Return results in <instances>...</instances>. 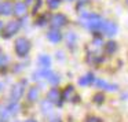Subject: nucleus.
I'll return each instance as SVG.
<instances>
[{
	"label": "nucleus",
	"mask_w": 128,
	"mask_h": 122,
	"mask_svg": "<svg viewBox=\"0 0 128 122\" xmlns=\"http://www.w3.org/2000/svg\"><path fill=\"white\" fill-rule=\"evenodd\" d=\"M105 21L96 14H88V12H83L81 14V23L87 26V28L92 29V30H98L102 28Z\"/></svg>",
	"instance_id": "f257e3e1"
},
{
	"label": "nucleus",
	"mask_w": 128,
	"mask_h": 122,
	"mask_svg": "<svg viewBox=\"0 0 128 122\" xmlns=\"http://www.w3.org/2000/svg\"><path fill=\"white\" fill-rule=\"evenodd\" d=\"M30 51V43L26 39H18L15 41V52L18 56H26L28 52Z\"/></svg>",
	"instance_id": "f03ea898"
},
{
	"label": "nucleus",
	"mask_w": 128,
	"mask_h": 122,
	"mask_svg": "<svg viewBox=\"0 0 128 122\" xmlns=\"http://www.w3.org/2000/svg\"><path fill=\"white\" fill-rule=\"evenodd\" d=\"M100 30L103 32V34L110 37V36H114V34L117 33V26H116V23H113L112 21H105L102 28H100Z\"/></svg>",
	"instance_id": "7ed1b4c3"
},
{
	"label": "nucleus",
	"mask_w": 128,
	"mask_h": 122,
	"mask_svg": "<svg viewBox=\"0 0 128 122\" xmlns=\"http://www.w3.org/2000/svg\"><path fill=\"white\" fill-rule=\"evenodd\" d=\"M21 23L18 21H11V22L7 23V26L4 28V37H11L12 34H15L20 29Z\"/></svg>",
	"instance_id": "20e7f679"
},
{
	"label": "nucleus",
	"mask_w": 128,
	"mask_h": 122,
	"mask_svg": "<svg viewBox=\"0 0 128 122\" xmlns=\"http://www.w3.org/2000/svg\"><path fill=\"white\" fill-rule=\"evenodd\" d=\"M24 84H25V81H21L20 84H15V85L12 86V89H11L12 102H17V100L21 99V96H22V93H24V86H22Z\"/></svg>",
	"instance_id": "39448f33"
},
{
	"label": "nucleus",
	"mask_w": 128,
	"mask_h": 122,
	"mask_svg": "<svg viewBox=\"0 0 128 122\" xmlns=\"http://www.w3.org/2000/svg\"><path fill=\"white\" fill-rule=\"evenodd\" d=\"M66 17H65L64 14H55L52 18H51V25L54 26V28H62V26L66 25Z\"/></svg>",
	"instance_id": "423d86ee"
},
{
	"label": "nucleus",
	"mask_w": 128,
	"mask_h": 122,
	"mask_svg": "<svg viewBox=\"0 0 128 122\" xmlns=\"http://www.w3.org/2000/svg\"><path fill=\"white\" fill-rule=\"evenodd\" d=\"M11 12H14V6L8 1L0 3V15H10Z\"/></svg>",
	"instance_id": "0eeeda50"
},
{
	"label": "nucleus",
	"mask_w": 128,
	"mask_h": 122,
	"mask_svg": "<svg viewBox=\"0 0 128 122\" xmlns=\"http://www.w3.org/2000/svg\"><path fill=\"white\" fill-rule=\"evenodd\" d=\"M47 39L50 40L51 43H59L62 39V34L59 30H56V29H54V30H50L47 33Z\"/></svg>",
	"instance_id": "6e6552de"
},
{
	"label": "nucleus",
	"mask_w": 128,
	"mask_h": 122,
	"mask_svg": "<svg viewBox=\"0 0 128 122\" xmlns=\"http://www.w3.org/2000/svg\"><path fill=\"white\" fill-rule=\"evenodd\" d=\"M95 84L98 85V88H102V89H106V91H116L117 86L116 85H112V84H108L106 81L103 80H96Z\"/></svg>",
	"instance_id": "1a4fd4ad"
},
{
	"label": "nucleus",
	"mask_w": 128,
	"mask_h": 122,
	"mask_svg": "<svg viewBox=\"0 0 128 122\" xmlns=\"http://www.w3.org/2000/svg\"><path fill=\"white\" fill-rule=\"evenodd\" d=\"M26 12V4L25 3H17L14 6V14L17 17H22Z\"/></svg>",
	"instance_id": "9d476101"
},
{
	"label": "nucleus",
	"mask_w": 128,
	"mask_h": 122,
	"mask_svg": "<svg viewBox=\"0 0 128 122\" xmlns=\"http://www.w3.org/2000/svg\"><path fill=\"white\" fill-rule=\"evenodd\" d=\"M94 74H87V75H84V77H81V78H78V84L80 85H83V86H86V85H90L91 82H94Z\"/></svg>",
	"instance_id": "9b49d317"
},
{
	"label": "nucleus",
	"mask_w": 128,
	"mask_h": 122,
	"mask_svg": "<svg viewBox=\"0 0 128 122\" xmlns=\"http://www.w3.org/2000/svg\"><path fill=\"white\" fill-rule=\"evenodd\" d=\"M59 96H61V93H59V91L56 88H52L48 92V100H50V102H58Z\"/></svg>",
	"instance_id": "f8f14e48"
},
{
	"label": "nucleus",
	"mask_w": 128,
	"mask_h": 122,
	"mask_svg": "<svg viewBox=\"0 0 128 122\" xmlns=\"http://www.w3.org/2000/svg\"><path fill=\"white\" fill-rule=\"evenodd\" d=\"M74 95V88L73 86H68L66 89L64 91V93H62V97H64L65 100H72V96Z\"/></svg>",
	"instance_id": "ddd939ff"
},
{
	"label": "nucleus",
	"mask_w": 128,
	"mask_h": 122,
	"mask_svg": "<svg viewBox=\"0 0 128 122\" xmlns=\"http://www.w3.org/2000/svg\"><path fill=\"white\" fill-rule=\"evenodd\" d=\"M39 63H40V66H43L44 69L50 67V64H51V59H50V56H47V55H42V56L39 58Z\"/></svg>",
	"instance_id": "4468645a"
},
{
	"label": "nucleus",
	"mask_w": 128,
	"mask_h": 122,
	"mask_svg": "<svg viewBox=\"0 0 128 122\" xmlns=\"http://www.w3.org/2000/svg\"><path fill=\"white\" fill-rule=\"evenodd\" d=\"M37 96H39V89H37L36 86H33V88L29 89V92H28V99L30 100V102H34V100L37 99Z\"/></svg>",
	"instance_id": "2eb2a0df"
},
{
	"label": "nucleus",
	"mask_w": 128,
	"mask_h": 122,
	"mask_svg": "<svg viewBox=\"0 0 128 122\" xmlns=\"http://www.w3.org/2000/svg\"><path fill=\"white\" fill-rule=\"evenodd\" d=\"M116 50H117V44L114 41H109V43H106V45H105V51H106V54H113V52H116Z\"/></svg>",
	"instance_id": "dca6fc26"
},
{
	"label": "nucleus",
	"mask_w": 128,
	"mask_h": 122,
	"mask_svg": "<svg viewBox=\"0 0 128 122\" xmlns=\"http://www.w3.org/2000/svg\"><path fill=\"white\" fill-rule=\"evenodd\" d=\"M66 40H68V45H70V47H73L74 45V43H76V34L74 33H68V36H66Z\"/></svg>",
	"instance_id": "f3484780"
},
{
	"label": "nucleus",
	"mask_w": 128,
	"mask_h": 122,
	"mask_svg": "<svg viewBox=\"0 0 128 122\" xmlns=\"http://www.w3.org/2000/svg\"><path fill=\"white\" fill-rule=\"evenodd\" d=\"M7 108H8L10 114H17V113H18V108H20V106H18L17 103H10Z\"/></svg>",
	"instance_id": "a211bd4d"
},
{
	"label": "nucleus",
	"mask_w": 128,
	"mask_h": 122,
	"mask_svg": "<svg viewBox=\"0 0 128 122\" xmlns=\"http://www.w3.org/2000/svg\"><path fill=\"white\" fill-rule=\"evenodd\" d=\"M47 4L50 8H58V6L61 4V0H47Z\"/></svg>",
	"instance_id": "6ab92c4d"
},
{
	"label": "nucleus",
	"mask_w": 128,
	"mask_h": 122,
	"mask_svg": "<svg viewBox=\"0 0 128 122\" xmlns=\"http://www.w3.org/2000/svg\"><path fill=\"white\" fill-rule=\"evenodd\" d=\"M47 80L50 81L51 84H54V85L59 82V77H58V75H56V74H54V73H51V75H50V77L47 78Z\"/></svg>",
	"instance_id": "aec40b11"
},
{
	"label": "nucleus",
	"mask_w": 128,
	"mask_h": 122,
	"mask_svg": "<svg viewBox=\"0 0 128 122\" xmlns=\"http://www.w3.org/2000/svg\"><path fill=\"white\" fill-rule=\"evenodd\" d=\"M94 102L95 103H102L103 102V95H96V96L94 97Z\"/></svg>",
	"instance_id": "412c9836"
},
{
	"label": "nucleus",
	"mask_w": 128,
	"mask_h": 122,
	"mask_svg": "<svg viewBox=\"0 0 128 122\" xmlns=\"http://www.w3.org/2000/svg\"><path fill=\"white\" fill-rule=\"evenodd\" d=\"M7 62V56L4 55V54H0V66H2V64H4Z\"/></svg>",
	"instance_id": "4be33fe9"
},
{
	"label": "nucleus",
	"mask_w": 128,
	"mask_h": 122,
	"mask_svg": "<svg viewBox=\"0 0 128 122\" xmlns=\"http://www.w3.org/2000/svg\"><path fill=\"white\" fill-rule=\"evenodd\" d=\"M87 122H100V121L98 118H95V117H91V118L87 119Z\"/></svg>",
	"instance_id": "5701e85b"
},
{
	"label": "nucleus",
	"mask_w": 128,
	"mask_h": 122,
	"mask_svg": "<svg viewBox=\"0 0 128 122\" xmlns=\"http://www.w3.org/2000/svg\"><path fill=\"white\" fill-rule=\"evenodd\" d=\"M3 29H4V25H3V22L0 21V32H3Z\"/></svg>",
	"instance_id": "b1692460"
},
{
	"label": "nucleus",
	"mask_w": 128,
	"mask_h": 122,
	"mask_svg": "<svg viewBox=\"0 0 128 122\" xmlns=\"http://www.w3.org/2000/svg\"><path fill=\"white\" fill-rule=\"evenodd\" d=\"M50 122H61V119H58V118H54V119H51Z\"/></svg>",
	"instance_id": "393cba45"
},
{
	"label": "nucleus",
	"mask_w": 128,
	"mask_h": 122,
	"mask_svg": "<svg viewBox=\"0 0 128 122\" xmlns=\"http://www.w3.org/2000/svg\"><path fill=\"white\" fill-rule=\"evenodd\" d=\"M25 122H36L34 119H28V121H25Z\"/></svg>",
	"instance_id": "a878e982"
},
{
	"label": "nucleus",
	"mask_w": 128,
	"mask_h": 122,
	"mask_svg": "<svg viewBox=\"0 0 128 122\" xmlns=\"http://www.w3.org/2000/svg\"><path fill=\"white\" fill-rule=\"evenodd\" d=\"M2 88H3V85H2V84H0V91H2Z\"/></svg>",
	"instance_id": "bb28decb"
},
{
	"label": "nucleus",
	"mask_w": 128,
	"mask_h": 122,
	"mask_svg": "<svg viewBox=\"0 0 128 122\" xmlns=\"http://www.w3.org/2000/svg\"><path fill=\"white\" fill-rule=\"evenodd\" d=\"M32 1H33V0H28V3H32Z\"/></svg>",
	"instance_id": "cd10ccee"
},
{
	"label": "nucleus",
	"mask_w": 128,
	"mask_h": 122,
	"mask_svg": "<svg viewBox=\"0 0 128 122\" xmlns=\"http://www.w3.org/2000/svg\"><path fill=\"white\" fill-rule=\"evenodd\" d=\"M68 1H73V0H68Z\"/></svg>",
	"instance_id": "c85d7f7f"
},
{
	"label": "nucleus",
	"mask_w": 128,
	"mask_h": 122,
	"mask_svg": "<svg viewBox=\"0 0 128 122\" xmlns=\"http://www.w3.org/2000/svg\"><path fill=\"white\" fill-rule=\"evenodd\" d=\"M127 3H128V0H127Z\"/></svg>",
	"instance_id": "c756f323"
}]
</instances>
